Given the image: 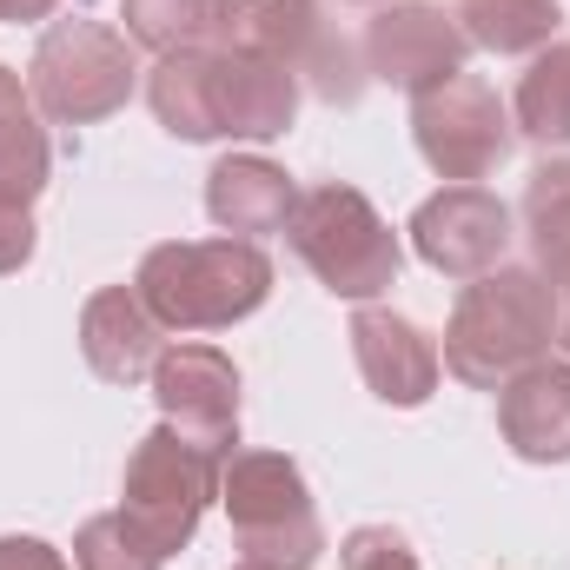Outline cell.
Returning <instances> with one entry per match:
<instances>
[{
	"label": "cell",
	"instance_id": "cell-1",
	"mask_svg": "<svg viewBox=\"0 0 570 570\" xmlns=\"http://www.w3.org/2000/svg\"><path fill=\"white\" fill-rule=\"evenodd\" d=\"M558 318H564V298L538 266H498V273H484V279H471L458 292L438 358H444V372L458 385L498 392L524 365L551 358Z\"/></svg>",
	"mask_w": 570,
	"mask_h": 570
},
{
	"label": "cell",
	"instance_id": "cell-2",
	"mask_svg": "<svg viewBox=\"0 0 570 570\" xmlns=\"http://www.w3.org/2000/svg\"><path fill=\"white\" fill-rule=\"evenodd\" d=\"M134 292L166 332H226L273 298V259L259 239H166L134 273Z\"/></svg>",
	"mask_w": 570,
	"mask_h": 570
},
{
	"label": "cell",
	"instance_id": "cell-3",
	"mask_svg": "<svg viewBox=\"0 0 570 570\" xmlns=\"http://www.w3.org/2000/svg\"><path fill=\"white\" fill-rule=\"evenodd\" d=\"M285 246L305 259V273L332 298H352V305H372L379 292H392L399 266H405V246L379 219V206L358 186H338V179L298 193V206L285 219Z\"/></svg>",
	"mask_w": 570,
	"mask_h": 570
},
{
	"label": "cell",
	"instance_id": "cell-4",
	"mask_svg": "<svg viewBox=\"0 0 570 570\" xmlns=\"http://www.w3.org/2000/svg\"><path fill=\"white\" fill-rule=\"evenodd\" d=\"M219 504L233 518L239 564L312 570L325 558V524L305 491V471L285 451H233L219 471Z\"/></svg>",
	"mask_w": 570,
	"mask_h": 570
},
{
	"label": "cell",
	"instance_id": "cell-5",
	"mask_svg": "<svg viewBox=\"0 0 570 570\" xmlns=\"http://www.w3.org/2000/svg\"><path fill=\"white\" fill-rule=\"evenodd\" d=\"M140 87V60L127 47V33H114L107 20H53L33 47V67H27V94L47 120L60 127H94V120H114Z\"/></svg>",
	"mask_w": 570,
	"mask_h": 570
},
{
	"label": "cell",
	"instance_id": "cell-6",
	"mask_svg": "<svg viewBox=\"0 0 570 570\" xmlns=\"http://www.w3.org/2000/svg\"><path fill=\"white\" fill-rule=\"evenodd\" d=\"M219 471H226V458L199 451L193 438H179L173 425H153L140 444H134V458H127L120 518L140 531L159 558H173V551L193 544L206 504L219 498Z\"/></svg>",
	"mask_w": 570,
	"mask_h": 570
},
{
	"label": "cell",
	"instance_id": "cell-7",
	"mask_svg": "<svg viewBox=\"0 0 570 570\" xmlns=\"http://www.w3.org/2000/svg\"><path fill=\"white\" fill-rule=\"evenodd\" d=\"M213 47H239V53L279 60L285 73H298L332 107H352L365 94V67L325 27L318 0H219V40Z\"/></svg>",
	"mask_w": 570,
	"mask_h": 570
},
{
	"label": "cell",
	"instance_id": "cell-8",
	"mask_svg": "<svg viewBox=\"0 0 570 570\" xmlns=\"http://www.w3.org/2000/svg\"><path fill=\"white\" fill-rule=\"evenodd\" d=\"M412 140L438 179L478 186L511 153V107L498 100V87L484 73H451L444 87L412 100Z\"/></svg>",
	"mask_w": 570,
	"mask_h": 570
},
{
	"label": "cell",
	"instance_id": "cell-9",
	"mask_svg": "<svg viewBox=\"0 0 570 570\" xmlns=\"http://www.w3.org/2000/svg\"><path fill=\"white\" fill-rule=\"evenodd\" d=\"M464 53H471V40H464L458 13H444L431 0H385L365 20V73L412 100L444 87L451 73H464Z\"/></svg>",
	"mask_w": 570,
	"mask_h": 570
},
{
	"label": "cell",
	"instance_id": "cell-10",
	"mask_svg": "<svg viewBox=\"0 0 570 570\" xmlns=\"http://www.w3.org/2000/svg\"><path fill=\"white\" fill-rule=\"evenodd\" d=\"M153 405L159 425L193 438L213 458L239 451V372L219 345H166L153 365Z\"/></svg>",
	"mask_w": 570,
	"mask_h": 570
},
{
	"label": "cell",
	"instance_id": "cell-11",
	"mask_svg": "<svg viewBox=\"0 0 570 570\" xmlns=\"http://www.w3.org/2000/svg\"><path fill=\"white\" fill-rule=\"evenodd\" d=\"M405 233H412V253L431 273L471 285L504 266V253H511V206L498 193H484V186H438L412 213Z\"/></svg>",
	"mask_w": 570,
	"mask_h": 570
},
{
	"label": "cell",
	"instance_id": "cell-12",
	"mask_svg": "<svg viewBox=\"0 0 570 570\" xmlns=\"http://www.w3.org/2000/svg\"><path fill=\"white\" fill-rule=\"evenodd\" d=\"M345 338H352V358H358V379L372 385V399L412 412V405H425L431 392H438L444 358H438V345H431L405 312H392V305H358Z\"/></svg>",
	"mask_w": 570,
	"mask_h": 570
},
{
	"label": "cell",
	"instance_id": "cell-13",
	"mask_svg": "<svg viewBox=\"0 0 570 570\" xmlns=\"http://www.w3.org/2000/svg\"><path fill=\"white\" fill-rule=\"evenodd\" d=\"M298 120V73L266 53L213 47V127L219 140H279Z\"/></svg>",
	"mask_w": 570,
	"mask_h": 570
},
{
	"label": "cell",
	"instance_id": "cell-14",
	"mask_svg": "<svg viewBox=\"0 0 570 570\" xmlns=\"http://www.w3.org/2000/svg\"><path fill=\"white\" fill-rule=\"evenodd\" d=\"M159 352H166V325L146 312V298L134 285H100L80 305V358H87L94 379L140 385V379H153Z\"/></svg>",
	"mask_w": 570,
	"mask_h": 570
},
{
	"label": "cell",
	"instance_id": "cell-15",
	"mask_svg": "<svg viewBox=\"0 0 570 570\" xmlns=\"http://www.w3.org/2000/svg\"><path fill=\"white\" fill-rule=\"evenodd\" d=\"M498 431L524 464H570V365L538 358L498 385Z\"/></svg>",
	"mask_w": 570,
	"mask_h": 570
},
{
	"label": "cell",
	"instance_id": "cell-16",
	"mask_svg": "<svg viewBox=\"0 0 570 570\" xmlns=\"http://www.w3.org/2000/svg\"><path fill=\"white\" fill-rule=\"evenodd\" d=\"M298 206V186L292 173L273 166L266 153H226L213 173H206V213L219 233L233 239H259V233H285Z\"/></svg>",
	"mask_w": 570,
	"mask_h": 570
},
{
	"label": "cell",
	"instance_id": "cell-17",
	"mask_svg": "<svg viewBox=\"0 0 570 570\" xmlns=\"http://www.w3.org/2000/svg\"><path fill=\"white\" fill-rule=\"evenodd\" d=\"M146 100L173 140H219V127H213V47L166 53L146 73Z\"/></svg>",
	"mask_w": 570,
	"mask_h": 570
},
{
	"label": "cell",
	"instance_id": "cell-18",
	"mask_svg": "<svg viewBox=\"0 0 570 570\" xmlns=\"http://www.w3.org/2000/svg\"><path fill=\"white\" fill-rule=\"evenodd\" d=\"M458 27L471 47L518 60V53H544L558 40L564 7L558 0H458Z\"/></svg>",
	"mask_w": 570,
	"mask_h": 570
},
{
	"label": "cell",
	"instance_id": "cell-19",
	"mask_svg": "<svg viewBox=\"0 0 570 570\" xmlns=\"http://www.w3.org/2000/svg\"><path fill=\"white\" fill-rule=\"evenodd\" d=\"M511 127L531 146H570V47L551 40L544 53H531L518 94H511Z\"/></svg>",
	"mask_w": 570,
	"mask_h": 570
},
{
	"label": "cell",
	"instance_id": "cell-20",
	"mask_svg": "<svg viewBox=\"0 0 570 570\" xmlns=\"http://www.w3.org/2000/svg\"><path fill=\"white\" fill-rule=\"evenodd\" d=\"M524 239H531V266L544 279L570 292V159H544L524 186Z\"/></svg>",
	"mask_w": 570,
	"mask_h": 570
},
{
	"label": "cell",
	"instance_id": "cell-21",
	"mask_svg": "<svg viewBox=\"0 0 570 570\" xmlns=\"http://www.w3.org/2000/svg\"><path fill=\"white\" fill-rule=\"evenodd\" d=\"M120 20H127V40L159 60L219 40V0H127Z\"/></svg>",
	"mask_w": 570,
	"mask_h": 570
},
{
	"label": "cell",
	"instance_id": "cell-22",
	"mask_svg": "<svg viewBox=\"0 0 570 570\" xmlns=\"http://www.w3.org/2000/svg\"><path fill=\"white\" fill-rule=\"evenodd\" d=\"M47 173H53V146H47V127L27 114H7L0 120V199L7 206H33L47 193Z\"/></svg>",
	"mask_w": 570,
	"mask_h": 570
},
{
	"label": "cell",
	"instance_id": "cell-23",
	"mask_svg": "<svg viewBox=\"0 0 570 570\" xmlns=\"http://www.w3.org/2000/svg\"><path fill=\"white\" fill-rule=\"evenodd\" d=\"M159 564H166V558L146 544L120 511L87 518V524H80V538H73V570H159Z\"/></svg>",
	"mask_w": 570,
	"mask_h": 570
},
{
	"label": "cell",
	"instance_id": "cell-24",
	"mask_svg": "<svg viewBox=\"0 0 570 570\" xmlns=\"http://www.w3.org/2000/svg\"><path fill=\"white\" fill-rule=\"evenodd\" d=\"M338 570H419V558H412V544L392 524H358L338 544Z\"/></svg>",
	"mask_w": 570,
	"mask_h": 570
},
{
	"label": "cell",
	"instance_id": "cell-25",
	"mask_svg": "<svg viewBox=\"0 0 570 570\" xmlns=\"http://www.w3.org/2000/svg\"><path fill=\"white\" fill-rule=\"evenodd\" d=\"M33 246H40V233H33V213L0 199V279H7V273H20V266L33 259Z\"/></svg>",
	"mask_w": 570,
	"mask_h": 570
},
{
	"label": "cell",
	"instance_id": "cell-26",
	"mask_svg": "<svg viewBox=\"0 0 570 570\" xmlns=\"http://www.w3.org/2000/svg\"><path fill=\"white\" fill-rule=\"evenodd\" d=\"M0 570H67V558H60L47 538H20V531H7V538H0Z\"/></svg>",
	"mask_w": 570,
	"mask_h": 570
},
{
	"label": "cell",
	"instance_id": "cell-27",
	"mask_svg": "<svg viewBox=\"0 0 570 570\" xmlns=\"http://www.w3.org/2000/svg\"><path fill=\"white\" fill-rule=\"evenodd\" d=\"M27 107H33V94H27V80H20L13 67H0V120H7V114H27Z\"/></svg>",
	"mask_w": 570,
	"mask_h": 570
},
{
	"label": "cell",
	"instance_id": "cell-28",
	"mask_svg": "<svg viewBox=\"0 0 570 570\" xmlns=\"http://www.w3.org/2000/svg\"><path fill=\"white\" fill-rule=\"evenodd\" d=\"M60 0H0V27H20V20H53Z\"/></svg>",
	"mask_w": 570,
	"mask_h": 570
},
{
	"label": "cell",
	"instance_id": "cell-29",
	"mask_svg": "<svg viewBox=\"0 0 570 570\" xmlns=\"http://www.w3.org/2000/svg\"><path fill=\"white\" fill-rule=\"evenodd\" d=\"M558 358L570 365V305H564V318H558Z\"/></svg>",
	"mask_w": 570,
	"mask_h": 570
},
{
	"label": "cell",
	"instance_id": "cell-30",
	"mask_svg": "<svg viewBox=\"0 0 570 570\" xmlns=\"http://www.w3.org/2000/svg\"><path fill=\"white\" fill-rule=\"evenodd\" d=\"M233 570H266V564H233Z\"/></svg>",
	"mask_w": 570,
	"mask_h": 570
},
{
	"label": "cell",
	"instance_id": "cell-31",
	"mask_svg": "<svg viewBox=\"0 0 570 570\" xmlns=\"http://www.w3.org/2000/svg\"><path fill=\"white\" fill-rule=\"evenodd\" d=\"M358 7H385V0H358Z\"/></svg>",
	"mask_w": 570,
	"mask_h": 570
}]
</instances>
